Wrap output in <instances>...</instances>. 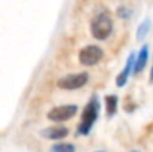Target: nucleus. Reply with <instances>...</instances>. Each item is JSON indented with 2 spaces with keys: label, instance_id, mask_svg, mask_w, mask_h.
I'll return each instance as SVG.
<instances>
[{
  "label": "nucleus",
  "instance_id": "obj_1",
  "mask_svg": "<svg viewBox=\"0 0 153 152\" xmlns=\"http://www.w3.org/2000/svg\"><path fill=\"white\" fill-rule=\"evenodd\" d=\"M98 115H100V101H98V97L94 96L83 109L82 121H80L79 128H77L79 134H88L91 131L92 125L95 124V121L98 119Z\"/></svg>",
  "mask_w": 153,
  "mask_h": 152
},
{
  "label": "nucleus",
  "instance_id": "obj_2",
  "mask_svg": "<svg viewBox=\"0 0 153 152\" xmlns=\"http://www.w3.org/2000/svg\"><path fill=\"white\" fill-rule=\"evenodd\" d=\"M113 30V19L110 18L108 13H98L94 19H92V24H91V33L95 39H100L104 40L107 36H110Z\"/></svg>",
  "mask_w": 153,
  "mask_h": 152
},
{
  "label": "nucleus",
  "instance_id": "obj_3",
  "mask_svg": "<svg viewBox=\"0 0 153 152\" xmlns=\"http://www.w3.org/2000/svg\"><path fill=\"white\" fill-rule=\"evenodd\" d=\"M89 79V75L86 72L83 73H76V75H67L58 81V87L62 90H77L83 87Z\"/></svg>",
  "mask_w": 153,
  "mask_h": 152
},
{
  "label": "nucleus",
  "instance_id": "obj_4",
  "mask_svg": "<svg viewBox=\"0 0 153 152\" xmlns=\"http://www.w3.org/2000/svg\"><path fill=\"white\" fill-rule=\"evenodd\" d=\"M104 52L97 45H89L79 52V60L83 66H94L102 58Z\"/></svg>",
  "mask_w": 153,
  "mask_h": 152
},
{
  "label": "nucleus",
  "instance_id": "obj_5",
  "mask_svg": "<svg viewBox=\"0 0 153 152\" xmlns=\"http://www.w3.org/2000/svg\"><path fill=\"white\" fill-rule=\"evenodd\" d=\"M76 112H77V106H76V104L58 106V107H53L51 112L48 113V118H49L51 121H55V122H61V121L70 119Z\"/></svg>",
  "mask_w": 153,
  "mask_h": 152
},
{
  "label": "nucleus",
  "instance_id": "obj_6",
  "mask_svg": "<svg viewBox=\"0 0 153 152\" xmlns=\"http://www.w3.org/2000/svg\"><path fill=\"white\" fill-rule=\"evenodd\" d=\"M43 137L46 139H52V140H59V139H64L67 134H68V128L67 127H61V125H56V127H49V128H45L40 131Z\"/></svg>",
  "mask_w": 153,
  "mask_h": 152
},
{
  "label": "nucleus",
  "instance_id": "obj_7",
  "mask_svg": "<svg viewBox=\"0 0 153 152\" xmlns=\"http://www.w3.org/2000/svg\"><path fill=\"white\" fill-rule=\"evenodd\" d=\"M134 66H135V55H134V54H129L125 69H123V70L120 72V75L116 78V85H117V87H123V85L126 84V81H128V76L131 75V72H132Z\"/></svg>",
  "mask_w": 153,
  "mask_h": 152
},
{
  "label": "nucleus",
  "instance_id": "obj_8",
  "mask_svg": "<svg viewBox=\"0 0 153 152\" xmlns=\"http://www.w3.org/2000/svg\"><path fill=\"white\" fill-rule=\"evenodd\" d=\"M147 58H149V46L144 45V46L141 48V51L138 52V57H137V60H135V66H134V72H135V73H140V72L146 67Z\"/></svg>",
  "mask_w": 153,
  "mask_h": 152
},
{
  "label": "nucleus",
  "instance_id": "obj_9",
  "mask_svg": "<svg viewBox=\"0 0 153 152\" xmlns=\"http://www.w3.org/2000/svg\"><path fill=\"white\" fill-rule=\"evenodd\" d=\"M116 109H117V96L114 94H110L105 97V112H107V116H113L116 113Z\"/></svg>",
  "mask_w": 153,
  "mask_h": 152
},
{
  "label": "nucleus",
  "instance_id": "obj_10",
  "mask_svg": "<svg viewBox=\"0 0 153 152\" xmlns=\"http://www.w3.org/2000/svg\"><path fill=\"white\" fill-rule=\"evenodd\" d=\"M150 19L147 18V19H144L141 24H140V27H138V30H137V39L138 40H143L146 36H147V33H149V30H150Z\"/></svg>",
  "mask_w": 153,
  "mask_h": 152
},
{
  "label": "nucleus",
  "instance_id": "obj_11",
  "mask_svg": "<svg viewBox=\"0 0 153 152\" xmlns=\"http://www.w3.org/2000/svg\"><path fill=\"white\" fill-rule=\"evenodd\" d=\"M74 146L70 143H56L51 148V152H74Z\"/></svg>",
  "mask_w": 153,
  "mask_h": 152
},
{
  "label": "nucleus",
  "instance_id": "obj_12",
  "mask_svg": "<svg viewBox=\"0 0 153 152\" xmlns=\"http://www.w3.org/2000/svg\"><path fill=\"white\" fill-rule=\"evenodd\" d=\"M117 15H119L120 18L126 19V18H129V16L132 15V10H131L129 7H126V6H119V7H117Z\"/></svg>",
  "mask_w": 153,
  "mask_h": 152
},
{
  "label": "nucleus",
  "instance_id": "obj_13",
  "mask_svg": "<svg viewBox=\"0 0 153 152\" xmlns=\"http://www.w3.org/2000/svg\"><path fill=\"white\" fill-rule=\"evenodd\" d=\"M150 81L153 82V67H152V72H150Z\"/></svg>",
  "mask_w": 153,
  "mask_h": 152
},
{
  "label": "nucleus",
  "instance_id": "obj_14",
  "mask_svg": "<svg viewBox=\"0 0 153 152\" xmlns=\"http://www.w3.org/2000/svg\"><path fill=\"white\" fill-rule=\"evenodd\" d=\"M131 152H140V151H131Z\"/></svg>",
  "mask_w": 153,
  "mask_h": 152
}]
</instances>
